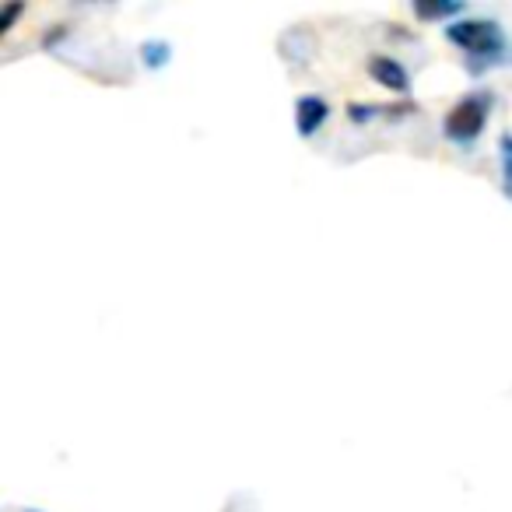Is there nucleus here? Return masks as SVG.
Instances as JSON below:
<instances>
[{
    "label": "nucleus",
    "instance_id": "6",
    "mask_svg": "<svg viewBox=\"0 0 512 512\" xmlns=\"http://www.w3.org/2000/svg\"><path fill=\"white\" fill-rule=\"evenodd\" d=\"M141 57L151 71H158V67H165L172 60V46L165 39H148V43H141Z\"/></svg>",
    "mask_w": 512,
    "mask_h": 512
},
{
    "label": "nucleus",
    "instance_id": "9",
    "mask_svg": "<svg viewBox=\"0 0 512 512\" xmlns=\"http://www.w3.org/2000/svg\"><path fill=\"white\" fill-rule=\"evenodd\" d=\"M25 512H39V509H25Z\"/></svg>",
    "mask_w": 512,
    "mask_h": 512
},
{
    "label": "nucleus",
    "instance_id": "7",
    "mask_svg": "<svg viewBox=\"0 0 512 512\" xmlns=\"http://www.w3.org/2000/svg\"><path fill=\"white\" fill-rule=\"evenodd\" d=\"M498 155H502V190L512 200V134L498 137Z\"/></svg>",
    "mask_w": 512,
    "mask_h": 512
},
{
    "label": "nucleus",
    "instance_id": "4",
    "mask_svg": "<svg viewBox=\"0 0 512 512\" xmlns=\"http://www.w3.org/2000/svg\"><path fill=\"white\" fill-rule=\"evenodd\" d=\"M369 74L376 85L390 88V92L404 95L411 92V74H407V67L400 64L397 57H386V53H376V57L369 60Z\"/></svg>",
    "mask_w": 512,
    "mask_h": 512
},
{
    "label": "nucleus",
    "instance_id": "2",
    "mask_svg": "<svg viewBox=\"0 0 512 512\" xmlns=\"http://www.w3.org/2000/svg\"><path fill=\"white\" fill-rule=\"evenodd\" d=\"M491 106H495V99H491V92H484V88L481 92L463 95V99L446 113V123H442V130H446L449 141L453 144L477 141V137L484 134V127H488Z\"/></svg>",
    "mask_w": 512,
    "mask_h": 512
},
{
    "label": "nucleus",
    "instance_id": "5",
    "mask_svg": "<svg viewBox=\"0 0 512 512\" xmlns=\"http://www.w3.org/2000/svg\"><path fill=\"white\" fill-rule=\"evenodd\" d=\"M414 15L425 18V22H432V18H453V15H463V4L460 0H442V4H425V0H418V4H414Z\"/></svg>",
    "mask_w": 512,
    "mask_h": 512
},
{
    "label": "nucleus",
    "instance_id": "3",
    "mask_svg": "<svg viewBox=\"0 0 512 512\" xmlns=\"http://www.w3.org/2000/svg\"><path fill=\"white\" fill-rule=\"evenodd\" d=\"M327 120H330V102L323 95L309 92L295 99V130H299V137H316Z\"/></svg>",
    "mask_w": 512,
    "mask_h": 512
},
{
    "label": "nucleus",
    "instance_id": "1",
    "mask_svg": "<svg viewBox=\"0 0 512 512\" xmlns=\"http://www.w3.org/2000/svg\"><path fill=\"white\" fill-rule=\"evenodd\" d=\"M446 39L467 53V71L484 74L488 67L505 60V36L491 18H463L446 25Z\"/></svg>",
    "mask_w": 512,
    "mask_h": 512
},
{
    "label": "nucleus",
    "instance_id": "8",
    "mask_svg": "<svg viewBox=\"0 0 512 512\" xmlns=\"http://www.w3.org/2000/svg\"><path fill=\"white\" fill-rule=\"evenodd\" d=\"M18 15H25V4H8V11H4V22H0V32H8V25L15 22Z\"/></svg>",
    "mask_w": 512,
    "mask_h": 512
}]
</instances>
